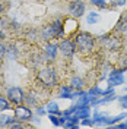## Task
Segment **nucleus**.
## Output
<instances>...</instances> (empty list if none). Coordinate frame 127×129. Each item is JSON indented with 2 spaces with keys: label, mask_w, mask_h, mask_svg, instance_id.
Returning a JSON list of instances; mask_svg holds the SVG:
<instances>
[{
  "label": "nucleus",
  "mask_w": 127,
  "mask_h": 129,
  "mask_svg": "<svg viewBox=\"0 0 127 129\" xmlns=\"http://www.w3.org/2000/svg\"><path fill=\"white\" fill-rule=\"evenodd\" d=\"M95 37L89 32H76L75 37V44H76V50L80 53H89L95 47Z\"/></svg>",
  "instance_id": "f257e3e1"
},
{
  "label": "nucleus",
  "mask_w": 127,
  "mask_h": 129,
  "mask_svg": "<svg viewBox=\"0 0 127 129\" xmlns=\"http://www.w3.org/2000/svg\"><path fill=\"white\" fill-rule=\"evenodd\" d=\"M38 81L44 87L47 88H53L57 85V72L53 69V68H44L38 72Z\"/></svg>",
  "instance_id": "f03ea898"
},
{
  "label": "nucleus",
  "mask_w": 127,
  "mask_h": 129,
  "mask_svg": "<svg viewBox=\"0 0 127 129\" xmlns=\"http://www.w3.org/2000/svg\"><path fill=\"white\" fill-rule=\"evenodd\" d=\"M58 50L61 51V54L66 57H72L75 53H76V44H75V40H70V38H64L58 43Z\"/></svg>",
  "instance_id": "7ed1b4c3"
},
{
  "label": "nucleus",
  "mask_w": 127,
  "mask_h": 129,
  "mask_svg": "<svg viewBox=\"0 0 127 129\" xmlns=\"http://www.w3.org/2000/svg\"><path fill=\"white\" fill-rule=\"evenodd\" d=\"M8 100L13 104H22L25 100V92L18 87H12L8 89Z\"/></svg>",
  "instance_id": "20e7f679"
},
{
  "label": "nucleus",
  "mask_w": 127,
  "mask_h": 129,
  "mask_svg": "<svg viewBox=\"0 0 127 129\" xmlns=\"http://www.w3.org/2000/svg\"><path fill=\"white\" fill-rule=\"evenodd\" d=\"M99 43L105 46L107 48H110V50H117L120 48L121 46V41L117 38V37H112V35H102V37H99Z\"/></svg>",
  "instance_id": "39448f33"
},
{
  "label": "nucleus",
  "mask_w": 127,
  "mask_h": 129,
  "mask_svg": "<svg viewBox=\"0 0 127 129\" xmlns=\"http://www.w3.org/2000/svg\"><path fill=\"white\" fill-rule=\"evenodd\" d=\"M69 12L73 18H80L85 13V3L82 0H73L69 5Z\"/></svg>",
  "instance_id": "423d86ee"
},
{
  "label": "nucleus",
  "mask_w": 127,
  "mask_h": 129,
  "mask_svg": "<svg viewBox=\"0 0 127 129\" xmlns=\"http://www.w3.org/2000/svg\"><path fill=\"white\" fill-rule=\"evenodd\" d=\"M79 29V24H78V21H76V18H67L66 21L63 22V34L64 35H73V34H76Z\"/></svg>",
  "instance_id": "0eeeda50"
},
{
  "label": "nucleus",
  "mask_w": 127,
  "mask_h": 129,
  "mask_svg": "<svg viewBox=\"0 0 127 129\" xmlns=\"http://www.w3.org/2000/svg\"><path fill=\"white\" fill-rule=\"evenodd\" d=\"M124 69H112L111 73H110V76H108V84H110V87H115V85H121V84H124Z\"/></svg>",
  "instance_id": "6e6552de"
},
{
  "label": "nucleus",
  "mask_w": 127,
  "mask_h": 129,
  "mask_svg": "<svg viewBox=\"0 0 127 129\" xmlns=\"http://www.w3.org/2000/svg\"><path fill=\"white\" fill-rule=\"evenodd\" d=\"M15 117H16V120H21V122L31 120V117H32L31 109H29V107H26V106L18 104V107L15 109Z\"/></svg>",
  "instance_id": "1a4fd4ad"
},
{
  "label": "nucleus",
  "mask_w": 127,
  "mask_h": 129,
  "mask_svg": "<svg viewBox=\"0 0 127 129\" xmlns=\"http://www.w3.org/2000/svg\"><path fill=\"white\" fill-rule=\"evenodd\" d=\"M57 48H58V44L57 41H47L45 46H44V56L47 57L48 60H54L57 56Z\"/></svg>",
  "instance_id": "9d476101"
},
{
  "label": "nucleus",
  "mask_w": 127,
  "mask_h": 129,
  "mask_svg": "<svg viewBox=\"0 0 127 129\" xmlns=\"http://www.w3.org/2000/svg\"><path fill=\"white\" fill-rule=\"evenodd\" d=\"M72 87L70 85H63L61 88H60V92H58V97H61V98H75V92L72 91Z\"/></svg>",
  "instance_id": "9b49d317"
},
{
  "label": "nucleus",
  "mask_w": 127,
  "mask_h": 129,
  "mask_svg": "<svg viewBox=\"0 0 127 129\" xmlns=\"http://www.w3.org/2000/svg\"><path fill=\"white\" fill-rule=\"evenodd\" d=\"M83 84H85L83 78H80V76H73L69 85H70V87H72L73 89H78V91H79V89L83 88Z\"/></svg>",
  "instance_id": "f8f14e48"
},
{
  "label": "nucleus",
  "mask_w": 127,
  "mask_h": 129,
  "mask_svg": "<svg viewBox=\"0 0 127 129\" xmlns=\"http://www.w3.org/2000/svg\"><path fill=\"white\" fill-rule=\"evenodd\" d=\"M45 110H47V113H50V114H61L60 109H58V104H57L56 101L48 103L47 107H45Z\"/></svg>",
  "instance_id": "ddd939ff"
},
{
  "label": "nucleus",
  "mask_w": 127,
  "mask_h": 129,
  "mask_svg": "<svg viewBox=\"0 0 127 129\" xmlns=\"http://www.w3.org/2000/svg\"><path fill=\"white\" fill-rule=\"evenodd\" d=\"M15 120H16V117L6 116V114H0V126H10Z\"/></svg>",
  "instance_id": "4468645a"
},
{
  "label": "nucleus",
  "mask_w": 127,
  "mask_h": 129,
  "mask_svg": "<svg viewBox=\"0 0 127 129\" xmlns=\"http://www.w3.org/2000/svg\"><path fill=\"white\" fill-rule=\"evenodd\" d=\"M117 31H127V13L120 18L118 24H117Z\"/></svg>",
  "instance_id": "2eb2a0df"
},
{
  "label": "nucleus",
  "mask_w": 127,
  "mask_h": 129,
  "mask_svg": "<svg viewBox=\"0 0 127 129\" xmlns=\"http://www.w3.org/2000/svg\"><path fill=\"white\" fill-rule=\"evenodd\" d=\"M98 21H99V13H96V12H91V13H88L86 22L89 25H95Z\"/></svg>",
  "instance_id": "dca6fc26"
},
{
  "label": "nucleus",
  "mask_w": 127,
  "mask_h": 129,
  "mask_svg": "<svg viewBox=\"0 0 127 129\" xmlns=\"http://www.w3.org/2000/svg\"><path fill=\"white\" fill-rule=\"evenodd\" d=\"M94 6H96L98 9H107L108 8V3L105 0H89Z\"/></svg>",
  "instance_id": "f3484780"
},
{
  "label": "nucleus",
  "mask_w": 127,
  "mask_h": 129,
  "mask_svg": "<svg viewBox=\"0 0 127 129\" xmlns=\"http://www.w3.org/2000/svg\"><path fill=\"white\" fill-rule=\"evenodd\" d=\"M26 37H28V40L29 41H37L38 40V37H41L40 32L37 31V29H31V31L26 34Z\"/></svg>",
  "instance_id": "a211bd4d"
},
{
  "label": "nucleus",
  "mask_w": 127,
  "mask_h": 129,
  "mask_svg": "<svg viewBox=\"0 0 127 129\" xmlns=\"http://www.w3.org/2000/svg\"><path fill=\"white\" fill-rule=\"evenodd\" d=\"M127 0H110L108 6H111V8H118V6H124Z\"/></svg>",
  "instance_id": "6ab92c4d"
},
{
  "label": "nucleus",
  "mask_w": 127,
  "mask_h": 129,
  "mask_svg": "<svg viewBox=\"0 0 127 129\" xmlns=\"http://www.w3.org/2000/svg\"><path fill=\"white\" fill-rule=\"evenodd\" d=\"M8 109H10V107H9V101L6 98L0 97V110H8Z\"/></svg>",
  "instance_id": "aec40b11"
},
{
  "label": "nucleus",
  "mask_w": 127,
  "mask_h": 129,
  "mask_svg": "<svg viewBox=\"0 0 127 129\" xmlns=\"http://www.w3.org/2000/svg\"><path fill=\"white\" fill-rule=\"evenodd\" d=\"M25 100L28 101V103H31L34 106H38V100L34 97V94H28V97H25Z\"/></svg>",
  "instance_id": "412c9836"
},
{
  "label": "nucleus",
  "mask_w": 127,
  "mask_h": 129,
  "mask_svg": "<svg viewBox=\"0 0 127 129\" xmlns=\"http://www.w3.org/2000/svg\"><path fill=\"white\" fill-rule=\"evenodd\" d=\"M6 51H8V48L5 47L2 43H0V60H3L5 59V56H6Z\"/></svg>",
  "instance_id": "4be33fe9"
},
{
  "label": "nucleus",
  "mask_w": 127,
  "mask_h": 129,
  "mask_svg": "<svg viewBox=\"0 0 127 129\" xmlns=\"http://www.w3.org/2000/svg\"><path fill=\"white\" fill-rule=\"evenodd\" d=\"M8 25H10L8 18H0V28H5V26H8Z\"/></svg>",
  "instance_id": "5701e85b"
},
{
  "label": "nucleus",
  "mask_w": 127,
  "mask_h": 129,
  "mask_svg": "<svg viewBox=\"0 0 127 129\" xmlns=\"http://www.w3.org/2000/svg\"><path fill=\"white\" fill-rule=\"evenodd\" d=\"M121 69H127V54L121 59Z\"/></svg>",
  "instance_id": "b1692460"
},
{
  "label": "nucleus",
  "mask_w": 127,
  "mask_h": 129,
  "mask_svg": "<svg viewBox=\"0 0 127 129\" xmlns=\"http://www.w3.org/2000/svg\"><path fill=\"white\" fill-rule=\"evenodd\" d=\"M3 13H5V5H3V3L0 2V16L3 15Z\"/></svg>",
  "instance_id": "393cba45"
},
{
  "label": "nucleus",
  "mask_w": 127,
  "mask_h": 129,
  "mask_svg": "<svg viewBox=\"0 0 127 129\" xmlns=\"http://www.w3.org/2000/svg\"><path fill=\"white\" fill-rule=\"evenodd\" d=\"M45 112H47V110H44V109H38V113H40V114H44Z\"/></svg>",
  "instance_id": "a878e982"
},
{
  "label": "nucleus",
  "mask_w": 127,
  "mask_h": 129,
  "mask_svg": "<svg viewBox=\"0 0 127 129\" xmlns=\"http://www.w3.org/2000/svg\"><path fill=\"white\" fill-rule=\"evenodd\" d=\"M3 38H5V34H3V31L0 29V40H3Z\"/></svg>",
  "instance_id": "bb28decb"
},
{
  "label": "nucleus",
  "mask_w": 127,
  "mask_h": 129,
  "mask_svg": "<svg viewBox=\"0 0 127 129\" xmlns=\"http://www.w3.org/2000/svg\"><path fill=\"white\" fill-rule=\"evenodd\" d=\"M126 91H127V87H126Z\"/></svg>",
  "instance_id": "cd10ccee"
}]
</instances>
